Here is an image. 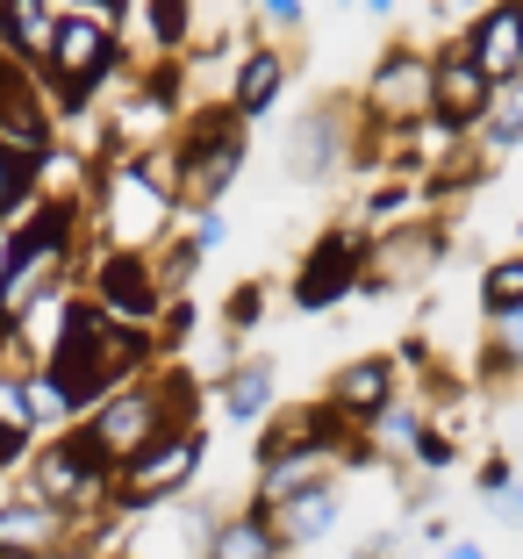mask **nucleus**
<instances>
[{"label": "nucleus", "instance_id": "1", "mask_svg": "<svg viewBox=\"0 0 523 559\" xmlns=\"http://www.w3.org/2000/svg\"><path fill=\"white\" fill-rule=\"evenodd\" d=\"M58 237H66V215L50 209L44 223L8 251V273H0V309H8V316H22L36 301V287L50 280V265H58Z\"/></svg>", "mask_w": 523, "mask_h": 559}, {"label": "nucleus", "instance_id": "2", "mask_svg": "<svg viewBox=\"0 0 523 559\" xmlns=\"http://www.w3.org/2000/svg\"><path fill=\"white\" fill-rule=\"evenodd\" d=\"M108 380L100 366V316H72L66 345H58V402H86Z\"/></svg>", "mask_w": 523, "mask_h": 559}, {"label": "nucleus", "instance_id": "3", "mask_svg": "<svg viewBox=\"0 0 523 559\" xmlns=\"http://www.w3.org/2000/svg\"><path fill=\"white\" fill-rule=\"evenodd\" d=\"M474 72L480 80L523 72V8H495V15L474 29Z\"/></svg>", "mask_w": 523, "mask_h": 559}, {"label": "nucleus", "instance_id": "4", "mask_svg": "<svg viewBox=\"0 0 523 559\" xmlns=\"http://www.w3.org/2000/svg\"><path fill=\"white\" fill-rule=\"evenodd\" d=\"M50 66H58V80L86 86L100 66H108V36H100V22H66V29H50Z\"/></svg>", "mask_w": 523, "mask_h": 559}, {"label": "nucleus", "instance_id": "5", "mask_svg": "<svg viewBox=\"0 0 523 559\" xmlns=\"http://www.w3.org/2000/svg\"><path fill=\"white\" fill-rule=\"evenodd\" d=\"M194 460H201V444H194V438H158V444H144V452H136V466H130L136 502H151L158 488L187 480V474H194Z\"/></svg>", "mask_w": 523, "mask_h": 559}, {"label": "nucleus", "instance_id": "6", "mask_svg": "<svg viewBox=\"0 0 523 559\" xmlns=\"http://www.w3.org/2000/svg\"><path fill=\"white\" fill-rule=\"evenodd\" d=\"M158 223H165V194L144 173H122V180H115V237H122V245H144Z\"/></svg>", "mask_w": 523, "mask_h": 559}, {"label": "nucleus", "instance_id": "7", "mask_svg": "<svg viewBox=\"0 0 523 559\" xmlns=\"http://www.w3.org/2000/svg\"><path fill=\"white\" fill-rule=\"evenodd\" d=\"M50 538H58V510L50 502L0 510V559H36V552H50Z\"/></svg>", "mask_w": 523, "mask_h": 559}, {"label": "nucleus", "instance_id": "8", "mask_svg": "<svg viewBox=\"0 0 523 559\" xmlns=\"http://www.w3.org/2000/svg\"><path fill=\"white\" fill-rule=\"evenodd\" d=\"M151 424H158V409H151L144 395H122L108 416H100V452H144Z\"/></svg>", "mask_w": 523, "mask_h": 559}, {"label": "nucleus", "instance_id": "9", "mask_svg": "<svg viewBox=\"0 0 523 559\" xmlns=\"http://www.w3.org/2000/svg\"><path fill=\"white\" fill-rule=\"evenodd\" d=\"M430 94H438V108L452 122H466V116H480V108H488V80L474 72V58H452V66H444V80L430 86Z\"/></svg>", "mask_w": 523, "mask_h": 559}, {"label": "nucleus", "instance_id": "10", "mask_svg": "<svg viewBox=\"0 0 523 559\" xmlns=\"http://www.w3.org/2000/svg\"><path fill=\"white\" fill-rule=\"evenodd\" d=\"M373 94H380V108H394V116H402V108L416 116V108L430 100V72L416 66V58H394V66L380 72V86H373Z\"/></svg>", "mask_w": 523, "mask_h": 559}, {"label": "nucleus", "instance_id": "11", "mask_svg": "<svg viewBox=\"0 0 523 559\" xmlns=\"http://www.w3.org/2000/svg\"><path fill=\"white\" fill-rule=\"evenodd\" d=\"M330 516H337V495L330 488H301V495H287L280 531H287V538H316V531H330Z\"/></svg>", "mask_w": 523, "mask_h": 559}, {"label": "nucleus", "instance_id": "12", "mask_svg": "<svg viewBox=\"0 0 523 559\" xmlns=\"http://www.w3.org/2000/svg\"><path fill=\"white\" fill-rule=\"evenodd\" d=\"M229 173H237V144L209 136V144H201V158L187 165V194H194V201H215V194H223V180H229Z\"/></svg>", "mask_w": 523, "mask_h": 559}, {"label": "nucleus", "instance_id": "13", "mask_svg": "<svg viewBox=\"0 0 523 559\" xmlns=\"http://www.w3.org/2000/svg\"><path fill=\"white\" fill-rule=\"evenodd\" d=\"M0 22L15 29V44H22V50H44V44H50V29H58L44 0H0Z\"/></svg>", "mask_w": 523, "mask_h": 559}, {"label": "nucleus", "instance_id": "14", "mask_svg": "<svg viewBox=\"0 0 523 559\" xmlns=\"http://www.w3.org/2000/svg\"><path fill=\"white\" fill-rule=\"evenodd\" d=\"M344 280H352V265H344V245H323V251H316V273L301 280V301H309V309H323V301L337 295Z\"/></svg>", "mask_w": 523, "mask_h": 559}, {"label": "nucleus", "instance_id": "15", "mask_svg": "<svg viewBox=\"0 0 523 559\" xmlns=\"http://www.w3.org/2000/svg\"><path fill=\"white\" fill-rule=\"evenodd\" d=\"M337 402H344V409H380V402H388V366H380V359L352 366L344 388H337Z\"/></svg>", "mask_w": 523, "mask_h": 559}, {"label": "nucleus", "instance_id": "16", "mask_svg": "<svg viewBox=\"0 0 523 559\" xmlns=\"http://www.w3.org/2000/svg\"><path fill=\"white\" fill-rule=\"evenodd\" d=\"M100 295H108L115 309H130V316H144V309H151V287H144V273H136L130 259H115L108 273H100Z\"/></svg>", "mask_w": 523, "mask_h": 559}, {"label": "nucleus", "instance_id": "17", "mask_svg": "<svg viewBox=\"0 0 523 559\" xmlns=\"http://www.w3.org/2000/svg\"><path fill=\"white\" fill-rule=\"evenodd\" d=\"M44 488L50 495H94V466H86L80 452H50L44 460Z\"/></svg>", "mask_w": 523, "mask_h": 559}, {"label": "nucleus", "instance_id": "18", "mask_svg": "<svg viewBox=\"0 0 523 559\" xmlns=\"http://www.w3.org/2000/svg\"><path fill=\"white\" fill-rule=\"evenodd\" d=\"M273 402V373L265 366H245V373L229 380V416H259Z\"/></svg>", "mask_w": 523, "mask_h": 559}, {"label": "nucleus", "instance_id": "19", "mask_svg": "<svg viewBox=\"0 0 523 559\" xmlns=\"http://www.w3.org/2000/svg\"><path fill=\"white\" fill-rule=\"evenodd\" d=\"M273 86H280V58H251L245 80H237V100H245V116H259L265 100H273Z\"/></svg>", "mask_w": 523, "mask_h": 559}, {"label": "nucleus", "instance_id": "20", "mask_svg": "<svg viewBox=\"0 0 523 559\" xmlns=\"http://www.w3.org/2000/svg\"><path fill=\"white\" fill-rule=\"evenodd\" d=\"M488 130H495V144H516V136H523V86L488 94Z\"/></svg>", "mask_w": 523, "mask_h": 559}, {"label": "nucleus", "instance_id": "21", "mask_svg": "<svg viewBox=\"0 0 523 559\" xmlns=\"http://www.w3.org/2000/svg\"><path fill=\"white\" fill-rule=\"evenodd\" d=\"M215 559H273V538H265V524H229L215 538Z\"/></svg>", "mask_w": 523, "mask_h": 559}, {"label": "nucleus", "instance_id": "22", "mask_svg": "<svg viewBox=\"0 0 523 559\" xmlns=\"http://www.w3.org/2000/svg\"><path fill=\"white\" fill-rule=\"evenodd\" d=\"M287 165H295L301 180H316V173L330 165V122H309V130H301V144L287 151Z\"/></svg>", "mask_w": 523, "mask_h": 559}, {"label": "nucleus", "instance_id": "23", "mask_svg": "<svg viewBox=\"0 0 523 559\" xmlns=\"http://www.w3.org/2000/svg\"><path fill=\"white\" fill-rule=\"evenodd\" d=\"M22 424H29V395L15 380H0V430H22Z\"/></svg>", "mask_w": 523, "mask_h": 559}, {"label": "nucleus", "instance_id": "24", "mask_svg": "<svg viewBox=\"0 0 523 559\" xmlns=\"http://www.w3.org/2000/svg\"><path fill=\"white\" fill-rule=\"evenodd\" d=\"M488 301H523V259H516V265H495Z\"/></svg>", "mask_w": 523, "mask_h": 559}, {"label": "nucleus", "instance_id": "25", "mask_svg": "<svg viewBox=\"0 0 523 559\" xmlns=\"http://www.w3.org/2000/svg\"><path fill=\"white\" fill-rule=\"evenodd\" d=\"M187 22V0H158V36H173Z\"/></svg>", "mask_w": 523, "mask_h": 559}, {"label": "nucleus", "instance_id": "26", "mask_svg": "<svg viewBox=\"0 0 523 559\" xmlns=\"http://www.w3.org/2000/svg\"><path fill=\"white\" fill-rule=\"evenodd\" d=\"M265 15L273 22H301V0H265Z\"/></svg>", "mask_w": 523, "mask_h": 559}, {"label": "nucleus", "instance_id": "27", "mask_svg": "<svg viewBox=\"0 0 523 559\" xmlns=\"http://www.w3.org/2000/svg\"><path fill=\"white\" fill-rule=\"evenodd\" d=\"M8 194H15V165H8V151H0V209H8Z\"/></svg>", "mask_w": 523, "mask_h": 559}, {"label": "nucleus", "instance_id": "28", "mask_svg": "<svg viewBox=\"0 0 523 559\" xmlns=\"http://www.w3.org/2000/svg\"><path fill=\"white\" fill-rule=\"evenodd\" d=\"M495 510H502L509 524H523V488H516V495H502V502H495Z\"/></svg>", "mask_w": 523, "mask_h": 559}, {"label": "nucleus", "instance_id": "29", "mask_svg": "<svg viewBox=\"0 0 523 559\" xmlns=\"http://www.w3.org/2000/svg\"><path fill=\"white\" fill-rule=\"evenodd\" d=\"M509 345H516V352H523V309H516V316H509Z\"/></svg>", "mask_w": 523, "mask_h": 559}, {"label": "nucleus", "instance_id": "30", "mask_svg": "<svg viewBox=\"0 0 523 559\" xmlns=\"http://www.w3.org/2000/svg\"><path fill=\"white\" fill-rule=\"evenodd\" d=\"M444 559H488V552H480V545H452V552H444Z\"/></svg>", "mask_w": 523, "mask_h": 559}, {"label": "nucleus", "instance_id": "31", "mask_svg": "<svg viewBox=\"0 0 523 559\" xmlns=\"http://www.w3.org/2000/svg\"><path fill=\"white\" fill-rule=\"evenodd\" d=\"M373 8H394V0H373Z\"/></svg>", "mask_w": 523, "mask_h": 559}]
</instances>
